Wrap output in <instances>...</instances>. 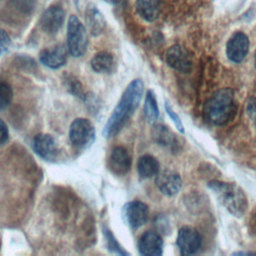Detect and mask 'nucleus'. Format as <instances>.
Returning <instances> with one entry per match:
<instances>
[{
    "label": "nucleus",
    "mask_w": 256,
    "mask_h": 256,
    "mask_svg": "<svg viewBox=\"0 0 256 256\" xmlns=\"http://www.w3.org/2000/svg\"><path fill=\"white\" fill-rule=\"evenodd\" d=\"M143 92L144 83L141 79H134L128 84L104 126L103 135L105 138H111L117 135L124 128L125 124L138 108Z\"/></svg>",
    "instance_id": "nucleus-1"
},
{
    "label": "nucleus",
    "mask_w": 256,
    "mask_h": 256,
    "mask_svg": "<svg viewBox=\"0 0 256 256\" xmlns=\"http://www.w3.org/2000/svg\"><path fill=\"white\" fill-rule=\"evenodd\" d=\"M208 187L230 214L237 218L245 214L248 208V201L239 186L234 183L213 180L208 183Z\"/></svg>",
    "instance_id": "nucleus-2"
},
{
    "label": "nucleus",
    "mask_w": 256,
    "mask_h": 256,
    "mask_svg": "<svg viewBox=\"0 0 256 256\" xmlns=\"http://www.w3.org/2000/svg\"><path fill=\"white\" fill-rule=\"evenodd\" d=\"M234 112V95L231 89L216 91L204 106V117L213 125H223L229 121Z\"/></svg>",
    "instance_id": "nucleus-3"
},
{
    "label": "nucleus",
    "mask_w": 256,
    "mask_h": 256,
    "mask_svg": "<svg viewBox=\"0 0 256 256\" xmlns=\"http://www.w3.org/2000/svg\"><path fill=\"white\" fill-rule=\"evenodd\" d=\"M67 48L73 57H81L88 47L87 31L83 23L75 15H71L67 25Z\"/></svg>",
    "instance_id": "nucleus-4"
},
{
    "label": "nucleus",
    "mask_w": 256,
    "mask_h": 256,
    "mask_svg": "<svg viewBox=\"0 0 256 256\" xmlns=\"http://www.w3.org/2000/svg\"><path fill=\"white\" fill-rule=\"evenodd\" d=\"M94 125L85 118L75 119L69 128V139L71 143L79 149L90 147L95 140Z\"/></svg>",
    "instance_id": "nucleus-5"
},
{
    "label": "nucleus",
    "mask_w": 256,
    "mask_h": 256,
    "mask_svg": "<svg viewBox=\"0 0 256 256\" xmlns=\"http://www.w3.org/2000/svg\"><path fill=\"white\" fill-rule=\"evenodd\" d=\"M123 220L132 230H136L143 226L149 216L148 206L138 200L126 203L122 209Z\"/></svg>",
    "instance_id": "nucleus-6"
},
{
    "label": "nucleus",
    "mask_w": 256,
    "mask_h": 256,
    "mask_svg": "<svg viewBox=\"0 0 256 256\" xmlns=\"http://www.w3.org/2000/svg\"><path fill=\"white\" fill-rule=\"evenodd\" d=\"M64 21V10L60 6L53 5L44 11L40 18L39 25L43 32L49 35H54L61 29Z\"/></svg>",
    "instance_id": "nucleus-7"
},
{
    "label": "nucleus",
    "mask_w": 256,
    "mask_h": 256,
    "mask_svg": "<svg viewBox=\"0 0 256 256\" xmlns=\"http://www.w3.org/2000/svg\"><path fill=\"white\" fill-rule=\"evenodd\" d=\"M177 246L183 255L195 254L201 246V237L198 231L190 226L182 227L178 232Z\"/></svg>",
    "instance_id": "nucleus-8"
},
{
    "label": "nucleus",
    "mask_w": 256,
    "mask_h": 256,
    "mask_svg": "<svg viewBox=\"0 0 256 256\" xmlns=\"http://www.w3.org/2000/svg\"><path fill=\"white\" fill-rule=\"evenodd\" d=\"M33 149L38 156L46 161H54L59 153L58 145L54 137L43 133L34 137Z\"/></svg>",
    "instance_id": "nucleus-9"
},
{
    "label": "nucleus",
    "mask_w": 256,
    "mask_h": 256,
    "mask_svg": "<svg viewBox=\"0 0 256 256\" xmlns=\"http://www.w3.org/2000/svg\"><path fill=\"white\" fill-rule=\"evenodd\" d=\"M166 62L173 69L188 73L192 68V60L186 49L180 45H174L166 52Z\"/></svg>",
    "instance_id": "nucleus-10"
},
{
    "label": "nucleus",
    "mask_w": 256,
    "mask_h": 256,
    "mask_svg": "<svg viewBox=\"0 0 256 256\" xmlns=\"http://www.w3.org/2000/svg\"><path fill=\"white\" fill-rule=\"evenodd\" d=\"M68 52L67 45L59 43L52 48L42 50L39 59L46 67L50 69H58L66 63Z\"/></svg>",
    "instance_id": "nucleus-11"
},
{
    "label": "nucleus",
    "mask_w": 256,
    "mask_h": 256,
    "mask_svg": "<svg viewBox=\"0 0 256 256\" xmlns=\"http://www.w3.org/2000/svg\"><path fill=\"white\" fill-rule=\"evenodd\" d=\"M131 163L130 154L124 147L117 146L112 149L108 159V166L115 175L123 176L127 174L131 168Z\"/></svg>",
    "instance_id": "nucleus-12"
},
{
    "label": "nucleus",
    "mask_w": 256,
    "mask_h": 256,
    "mask_svg": "<svg viewBox=\"0 0 256 256\" xmlns=\"http://www.w3.org/2000/svg\"><path fill=\"white\" fill-rule=\"evenodd\" d=\"M157 188L161 193L167 196L176 195L182 186V181L178 173L171 170H164L156 175L155 180Z\"/></svg>",
    "instance_id": "nucleus-13"
},
{
    "label": "nucleus",
    "mask_w": 256,
    "mask_h": 256,
    "mask_svg": "<svg viewBox=\"0 0 256 256\" xmlns=\"http://www.w3.org/2000/svg\"><path fill=\"white\" fill-rule=\"evenodd\" d=\"M249 50V39L248 37L242 33H235L227 43V56L228 58L236 63L241 62L247 55Z\"/></svg>",
    "instance_id": "nucleus-14"
},
{
    "label": "nucleus",
    "mask_w": 256,
    "mask_h": 256,
    "mask_svg": "<svg viewBox=\"0 0 256 256\" xmlns=\"http://www.w3.org/2000/svg\"><path fill=\"white\" fill-rule=\"evenodd\" d=\"M138 250L144 256H159L163 252V240L158 233L147 231L139 239Z\"/></svg>",
    "instance_id": "nucleus-15"
},
{
    "label": "nucleus",
    "mask_w": 256,
    "mask_h": 256,
    "mask_svg": "<svg viewBox=\"0 0 256 256\" xmlns=\"http://www.w3.org/2000/svg\"><path fill=\"white\" fill-rule=\"evenodd\" d=\"M91 67L96 73L111 74L115 71L116 62L111 53L107 51H101L92 58Z\"/></svg>",
    "instance_id": "nucleus-16"
},
{
    "label": "nucleus",
    "mask_w": 256,
    "mask_h": 256,
    "mask_svg": "<svg viewBox=\"0 0 256 256\" xmlns=\"http://www.w3.org/2000/svg\"><path fill=\"white\" fill-rule=\"evenodd\" d=\"M86 23L90 33L97 36L103 32L106 27V21L103 14L94 5H89L86 10Z\"/></svg>",
    "instance_id": "nucleus-17"
},
{
    "label": "nucleus",
    "mask_w": 256,
    "mask_h": 256,
    "mask_svg": "<svg viewBox=\"0 0 256 256\" xmlns=\"http://www.w3.org/2000/svg\"><path fill=\"white\" fill-rule=\"evenodd\" d=\"M138 14L146 21H155L160 14L159 0H136Z\"/></svg>",
    "instance_id": "nucleus-18"
},
{
    "label": "nucleus",
    "mask_w": 256,
    "mask_h": 256,
    "mask_svg": "<svg viewBox=\"0 0 256 256\" xmlns=\"http://www.w3.org/2000/svg\"><path fill=\"white\" fill-rule=\"evenodd\" d=\"M137 170L141 178L148 179L159 173V163L155 157L151 155H143L138 160Z\"/></svg>",
    "instance_id": "nucleus-19"
},
{
    "label": "nucleus",
    "mask_w": 256,
    "mask_h": 256,
    "mask_svg": "<svg viewBox=\"0 0 256 256\" xmlns=\"http://www.w3.org/2000/svg\"><path fill=\"white\" fill-rule=\"evenodd\" d=\"M144 115L149 123H155L159 117V109L155 94L152 90H148L144 101Z\"/></svg>",
    "instance_id": "nucleus-20"
},
{
    "label": "nucleus",
    "mask_w": 256,
    "mask_h": 256,
    "mask_svg": "<svg viewBox=\"0 0 256 256\" xmlns=\"http://www.w3.org/2000/svg\"><path fill=\"white\" fill-rule=\"evenodd\" d=\"M153 138L155 140V142H157L159 145H163V146H172L175 144V137L174 134L165 126L163 125H158L156 127H154L153 130Z\"/></svg>",
    "instance_id": "nucleus-21"
},
{
    "label": "nucleus",
    "mask_w": 256,
    "mask_h": 256,
    "mask_svg": "<svg viewBox=\"0 0 256 256\" xmlns=\"http://www.w3.org/2000/svg\"><path fill=\"white\" fill-rule=\"evenodd\" d=\"M13 91L11 86L4 82L0 81V110L6 109L12 102Z\"/></svg>",
    "instance_id": "nucleus-22"
},
{
    "label": "nucleus",
    "mask_w": 256,
    "mask_h": 256,
    "mask_svg": "<svg viewBox=\"0 0 256 256\" xmlns=\"http://www.w3.org/2000/svg\"><path fill=\"white\" fill-rule=\"evenodd\" d=\"M37 0H12V4L16 10L23 14H31L36 6Z\"/></svg>",
    "instance_id": "nucleus-23"
},
{
    "label": "nucleus",
    "mask_w": 256,
    "mask_h": 256,
    "mask_svg": "<svg viewBox=\"0 0 256 256\" xmlns=\"http://www.w3.org/2000/svg\"><path fill=\"white\" fill-rule=\"evenodd\" d=\"M104 234H105V238H106V242H107V246L108 248L113 251L116 254H120V255H128L127 252H125L122 247L118 244V242L116 241L115 237L113 236V234L111 233L110 230L105 229L104 230Z\"/></svg>",
    "instance_id": "nucleus-24"
},
{
    "label": "nucleus",
    "mask_w": 256,
    "mask_h": 256,
    "mask_svg": "<svg viewBox=\"0 0 256 256\" xmlns=\"http://www.w3.org/2000/svg\"><path fill=\"white\" fill-rule=\"evenodd\" d=\"M165 110H166L167 115L170 117V119H171V120L173 121V123L175 124L176 128L178 129V131L183 134V133H184V126H183V124H182V121H181L180 117L176 114V112H174V110L172 109V107L169 105L168 102L165 103Z\"/></svg>",
    "instance_id": "nucleus-25"
},
{
    "label": "nucleus",
    "mask_w": 256,
    "mask_h": 256,
    "mask_svg": "<svg viewBox=\"0 0 256 256\" xmlns=\"http://www.w3.org/2000/svg\"><path fill=\"white\" fill-rule=\"evenodd\" d=\"M11 46V39L7 32L0 29V55L6 53Z\"/></svg>",
    "instance_id": "nucleus-26"
},
{
    "label": "nucleus",
    "mask_w": 256,
    "mask_h": 256,
    "mask_svg": "<svg viewBox=\"0 0 256 256\" xmlns=\"http://www.w3.org/2000/svg\"><path fill=\"white\" fill-rule=\"evenodd\" d=\"M9 139V130L6 123L0 119V145L5 144Z\"/></svg>",
    "instance_id": "nucleus-27"
},
{
    "label": "nucleus",
    "mask_w": 256,
    "mask_h": 256,
    "mask_svg": "<svg viewBox=\"0 0 256 256\" xmlns=\"http://www.w3.org/2000/svg\"><path fill=\"white\" fill-rule=\"evenodd\" d=\"M251 228L253 230V232L256 233V209L254 210L253 214H252V218H251Z\"/></svg>",
    "instance_id": "nucleus-28"
},
{
    "label": "nucleus",
    "mask_w": 256,
    "mask_h": 256,
    "mask_svg": "<svg viewBox=\"0 0 256 256\" xmlns=\"http://www.w3.org/2000/svg\"><path fill=\"white\" fill-rule=\"evenodd\" d=\"M234 255H242V254H245V255H248V254H253L251 252H236V253H233Z\"/></svg>",
    "instance_id": "nucleus-29"
},
{
    "label": "nucleus",
    "mask_w": 256,
    "mask_h": 256,
    "mask_svg": "<svg viewBox=\"0 0 256 256\" xmlns=\"http://www.w3.org/2000/svg\"><path fill=\"white\" fill-rule=\"evenodd\" d=\"M255 68H256V52H255Z\"/></svg>",
    "instance_id": "nucleus-30"
}]
</instances>
